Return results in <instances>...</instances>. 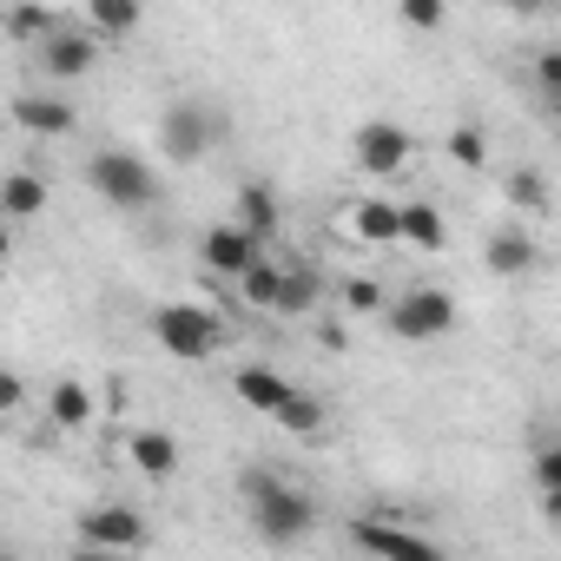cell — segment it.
<instances>
[{
    "mask_svg": "<svg viewBox=\"0 0 561 561\" xmlns=\"http://www.w3.org/2000/svg\"><path fill=\"white\" fill-rule=\"evenodd\" d=\"M244 502H251V528L264 535V541H277V548H291V541H305L311 535V522H318V502L305 495V489H291L277 469H244Z\"/></svg>",
    "mask_w": 561,
    "mask_h": 561,
    "instance_id": "obj_1",
    "label": "cell"
},
{
    "mask_svg": "<svg viewBox=\"0 0 561 561\" xmlns=\"http://www.w3.org/2000/svg\"><path fill=\"white\" fill-rule=\"evenodd\" d=\"M87 179H93V192L106 198V205H119V211H139V205H152L159 198V172L139 159V152H93L87 159Z\"/></svg>",
    "mask_w": 561,
    "mask_h": 561,
    "instance_id": "obj_2",
    "label": "cell"
},
{
    "mask_svg": "<svg viewBox=\"0 0 561 561\" xmlns=\"http://www.w3.org/2000/svg\"><path fill=\"white\" fill-rule=\"evenodd\" d=\"M152 337H159V351H172L179 364H205V357L225 344V324H218L205 305H159V311H152Z\"/></svg>",
    "mask_w": 561,
    "mask_h": 561,
    "instance_id": "obj_3",
    "label": "cell"
},
{
    "mask_svg": "<svg viewBox=\"0 0 561 561\" xmlns=\"http://www.w3.org/2000/svg\"><path fill=\"white\" fill-rule=\"evenodd\" d=\"M383 318H390V331H397L403 344H430V337L456 331V298L436 291V285H416V291H403Z\"/></svg>",
    "mask_w": 561,
    "mask_h": 561,
    "instance_id": "obj_4",
    "label": "cell"
},
{
    "mask_svg": "<svg viewBox=\"0 0 561 561\" xmlns=\"http://www.w3.org/2000/svg\"><path fill=\"white\" fill-rule=\"evenodd\" d=\"M152 541V522L133 502H93L80 515V548H113V554H139Z\"/></svg>",
    "mask_w": 561,
    "mask_h": 561,
    "instance_id": "obj_5",
    "label": "cell"
},
{
    "mask_svg": "<svg viewBox=\"0 0 561 561\" xmlns=\"http://www.w3.org/2000/svg\"><path fill=\"white\" fill-rule=\"evenodd\" d=\"M211 139H218V119H211L205 106L179 100V106H165V113H159V152H165L172 165L205 159V152H211Z\"/></svg>",
    "mask_w": 561,
    "mask_h": 561,
    "instance_id": "obj_6",
    "label": "cell"
},
{
    "mask_svg": "<svg viewBox=\"0 0 561 561\" xmlns=\"http://www.w3.org/2000/svg\"><path fill=\"white\" fill-rule=\"evenodd\" d=\"M351 152H357V165L370 179H390V172H403L416 159V139L403 126H390V119H370V126H357V146Z\"/></svg>",
    "mask_w": 561,
    "mask_h": 561,
    "instance_id": "obj_7",
    "label": "cell"
},
{
    "mask_svg": "<svg viewBox=\"0 0 561 561\" xmlns=\"http://www.w3.org/2000/svg\"><path fill=\"white\" fill-rule=\"evenodd\" d=\"M100 54H106V41H100L93 27H60V34L41 47V73H47V80H80V73H93Z\"/></svg>",
    "mask_w": 561,
    "mask_h": 561,
    "instance_id": "obj_8",
    "label": "cell"
},
{
    "mask_svg": "<svg viewBox=\"0 0 561 561\" xmlns=\"http://www.w3.org/2000/svg\"><path fill=\"white\" fill-rule=\"evenodd\" d=\"M198 257H205V271H218V277H244V271L264 257V244L231 218V225H211V231L198 238Z\"/></svg>",
    "mask_w": 561,
    "mask_h": 561,
    "instance_id": "obj_9",
    "label": "cell"
},
{
    "mask_svg": "<svg viewBox=\"0 0 561 561\" xmlns=\"http://www.w3.org/2000/svg\"><path fill=\"white\" fill-rule=\"evenodd\" d=\"M231 390H238V403H251V410H257V416H271V423L285 416V410H291V397H298L285 370H264V364H244V370L231 377Z\"/></svg>",
    "mask_w": 561,
    "mask_h": 561,
    "instance_id": "obj_10",
    "label": "cell"
},
{
    "mask_svg": "<svg viewBox=\"0 0 561 561\" xmlns=\"http://www.w3.org/2000/svg\"><path fill=\"white\" fill-rule=\"evenodd\" d=\"M351 238L357 244H403V205L397 198H357L351 205Z\"/></svg>",
    "mask_w": 561,
    "mask_h": 561,
    "instance_id": "obj_11",
    "label": "cell"
},
{
    "mask_svg": "<svg viewBox=\"0 0 561 561\" xmlns=\"http://www.w3.org/2000/svg\"><path fill=\"white\" fill-rule=\"evenodd\" d=\"M14 119L27 126V133H41V139H60V133H73V106L60 100V93H21L14 100Z\"/></svg>",
    "mask_w": 561,
    "mask_h": 561,
    "instance_id": "obj_12",
    "label": "cell"
},
{
    "mask_svg": "<svg viewBox=\"0 0 561 561\" xmlns=\"http://www.w3.org/2000/svg\"><path fill=\"white\" fill-rule=\"evenodd\" d=\"M535 257H541V244L528 238V225H502V231L489 238V251H482V264H489L495 277H522Z\"/></svg>",
    "mask_w": 561,
    "mask_h": 561,
    "instance_id": "obj_13",
    "label": "cell"
},
{
    "mask_svg": "<svg viewBox=\"0 0 561 561\" xmlns=\"http://www.w3.org/2000/svg\"><path fill=\"white\" fill-rule=\"evenodd\" d=\"M126 456H133V469H139L146 482L179 476V443H172L165 430H133V436H126Z\"/></svg>",
    "mask_w": 561,
    "mask_h": 561,
    "instance_id": "obj_14",
    "label": "cell"
},
{
    "mask_svg": "<svg viewBox=\"0 0 561 561\" xmlns=\"http://www.w3.org/2000/svg\"><path fill=\"white\" fill-rule=\"evenodd\" d=\"M47 423H54V430H87V423H93V390H87L80 377H60V383L47 390Z\"/></svg>",
    "mask_w": 561,
    "mask_h": 561,
    "instance_id": "obj_15",
    "label": "cell"
},
{
    "mask_svg": "<svg viewBox=\"0 0 561 561\" xmlns=\"http://www.w3.org/2000/svg\"><path fill=\"white\" fill-rule=\"evenodd\" d=\"M0 211H8L14 225H27L34 211H47V179H41V172H27V165H21V172H8V185H0Z\"/></svg>",
    "mask_w": 561,
    "mask_h": 561,
    "instance_id": "obj_16",
    "label": "cell"
},
{
    "mask_svg": "<svg viewBox=\"0 0 561 561\" xmlns=\"http://www.w3.org/2000/svg\"><path fill=\"white\" fill-rule=\"evenodd\" d=\"M67 21L54 14V8H8V14H0V34H8V41H34V54L60 34Z\"/></svg>",
    "mask_w": 561,
    "mask_h": 561,
    "instance_id": "obj_17",
    "label": "cell"
},
{
    "mask_svg": "<svg viewBox=\"0 0 561 561\" xmlns=\"http://www.w3.org/2000/svg\"><path fill=\"white\" fill-rule=\"evenodd\" d=\"M238 298L251 305V311H277V298H285V264H271V257H257L244 277H238Z\"/></svg>",
    "mask_w": 561,
    "mask_h": 561,
    "instance_id": "obj_18",
    "label": "cell"
},
{
    "mask_svg": "<svg viewBox=\"0 0 561 561\" xmlns=\"http://www.w3.org/2000/svg\"><path fill=\"white\" fill-rule=\"evenodd\" d=\"M403 244H416V251H443L449 244V225H443V211L430 198H410L403 205Z\"/></svg>",
    "mask_w": 561,
    "mask_h": 561,
    "instance_id": "obj_19",
    "label": "cell"
},
{
    "mask_svg": "<svg viewBox=\"0 0 561 561\" xmlns=\"http://www.w3.org/2000/svg\"><path fill=\"white\" fill-rule=\"evenodd\" d=\"M351 541L364 548V554H383V561H397V554H410V541H416V528H397V522H351Z\"/></svg>",
    "mask_w": 561,
    "mask_h": 561,
    "instance_id": "obj_20",
    "label": "cell"
},
{
    "mask_svg": "<svg viewBox=\"0 0 561 561\" xmlns=\"http://www.w3.org/2000/svg\"><path fill=\"white\" fill-rule=\"evenodd\" d=\"M318 298H324L318 264H285V298H277V311H285V318H305V311H318Z\"/></svg>",
    "mask_w": 561,
    "mask_h": 561,
    "instance_id": "obj_21",
    "label": "cell"
},
{
    "mask_svg": "<svg viewBox=\"0 0 561 561\" xmlns=\"http://www.w3.org/2000/svg\"><path fill=\"white\" fill-rule=\"evenodd\" d=\"M231 211H238V225H244L257 244L277 231V198H271L264 185H238V205H231Z\"/></svg>",
    "mask_w": 561,
    "mask_h": 561,
    "instance_id": "obj_22",
    "label": "cell"
},
{
    "mask_svg": "<svg viewBox=\"0 0 561 561\" xmlns=\"http://www.w3.org/2000/svg\"><path fill=\"white\" fill-rule=\"evenodd\" d=\"M87 27H93L100 41H119V34L139 27V8H133V0H93V8H87Z\"/></svg>",
    "mask_w": 561,
    "mask_h": 561,
    "instance_id": "obj_23",
    "label": "cell"
},
{
    "mask_svg": "<svg viewBox=\"0 0 561 561\" xmlns=\"http://www.w3.org/2000/svg\"><path fill=\"white\" fill-rule=\"evenodd\" d=\"M344 311H357V318H377V311H390V298H383V285H377V277H344Z\"/></svg>",
    "mask_w": 561,
    "mask_h": 561,
    "instance_id": "obj_24",
    "label": "cell"
},
{
    "mask_svg": "<svg viewBox=\"0 0 561 561\" xmlns=\"http://www.w3.org/2000/svg\"><path fill=\"white\" fill-rule=\"evenodd\" d=\"M277 430H291V436H318V430H324V403L298 390V397H291V410L277 416Z\"/></svg>",
    "mask_w": 561,
    "mask_h": 561,
    "instance_id": "obj_25",
    "label": "cell"
},
{
    "mask_svg": "<svg viewBox=\"0 0 561 561\" xmlns=\"http://www.w3.org/2000/svg\"><path fill=\"white\" fill-rule=\"evenodd\" d=\"M528 482H535V495H561V443L535 449V462H528Z\"/></svg>",
    "mask_w": 561,
    "mask_h": 561,
    "instance_id": "obj_26",
    "label": "cell"
},
{
    "mask_svg": "<svg viewBox=\"0 0 561 561\" xmlns=\"http://www.w3.org/2000/svg\"><path fill=\"white\" fill-rule=\"evenodd\" d=\"M449 159L476 172V165L489 159V139H482V126H456V133H449Z\"/></svg>",
    "mask_w": 561,
    "mask_h": 561,
    "instance_id": "obj_27",
    "label": "cell"
},
{
    "mask_svg": "<svg viewBox=\"0 0 561 561\" xmlns=\"http://www.w3.org/2000/svg\"><path fill=\"white\" fill-rule=\"evenodd\" d=\"M403 27H416V34H436L443 21H449V8H443V0H403Z\"/></svg>",
    "mask_w": 561,
    "mask_h": 561,
    "instance_id": "obj_28",
    "label": "cell"
},
{
    "mask_svg": "<svg viewBox=\"0 0 561 561\" xmlns=\"http://www.w3.org/2000/svg\"><path fill=\"white\" fill-rule=\"evenodd\" d=\"M508 198H515L522 211H541V205H548V185H541V172H528V165H522V172H508Z\"/></svg>",
    "mask_w": 561,
    "mask_h": 561,
    "instance_id": "obj_29",
    "label": "cell"
},
{
    "mask_svg": "<svg viewBox=\"0 0 561 561\" xmlns=\"http://www.w3.org/2000/svg\"><path fill=\"white\" fill-rule=\"evenodd\" d=\"M535 80H541V93H548V106L561 113V47H548V54H535Z\"/></svg>",
    "mask_w": 561,
    "mask_h": 561,
    "instance_id": "obj_30",
    "label": "cell"
},
{
    "mask_svg": "<svg viewBox=\"0 0 561 561\" xmlns=\"http://www.w3.org/2000/svg\"><path fill=\"white\" fill-rule=\"evenodd\" d=\"M397 561H449V554H443L436 541H423V535H416V541H410V554H397Z\"/></svg>",
    "mask_w": 561,
    "mask_h": 561,
    "instance_id": "obj_31",
    "label": "cell"
},
{
    "mask_svg": "<svg viewBox=\"0 0 561 561\" xmlns=\"http://www.w3.org/2000/svg\"><path fill=\"white\" fill-rule=\"evenodd\" d=\"M21 397H27V390H21V377H0V403H8V410H21Z\"/></svg>",
    "mask_w": 561,
    "mask_h": 561,
    "instance_id": "obj_32",
    "label": "cell"
},
{
    "mask_svg": "<svg viewBox=\"0 0 561 561\" xmlns=\"http://www.w3.org/2000/svg\"><path fill=\"white\" fill-rule=\"evenodd\" d=\"M73 561H126V554H113V548H73Z\"/></svg>",
    "mask_w": 561,
    "mask_h": 561,
    "instance_id": "obj_33",
    "label": "cell"
},
{
    "mask_svg": "<svg viewBox=\"0 0 561 561\" xmlns=\"http://www.w3.org/2000/svg\"><path fill=\"white\" fill-rule=\"evenodd\" d=\"M541 515H548V522L561 528V495H541Z\"/></svg>",
    "mask_w": 561,
    "mask_h": 561,
    "instance_id": "obj_34",
    "label": "cell"
},
{
    "mask_svg": "<svg viewBox=\"0 0 561 561\" xmlns=\"http://www.w3.org/2000/svg\"><path fill=\"white\" fill-rule=\"evenodd\" d=\"M554 139H561V113H554Z\"/></svg>",
    "mask_w": 561,
    "mask_h": 561,
    "instance_id": "obj_35",
    "label": "cell"
}]
</instances>
